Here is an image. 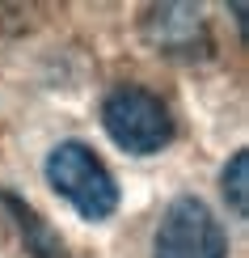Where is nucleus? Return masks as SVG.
I'll return each instance as SVG.
<instances>
[{
    "label": "nucleus",
    "mask_w": 249,
    "mask_h": 258,
    "mask_svg": "<svg viewBox=\"0 0 249 258\" xmlns=\"http://www.w3.org/2000/svg\"><path fill=\"white\" fill-rule=\"evenodd\" d=\"M42 174H47V186L80 220L97 224L118 212V182L85 140H59L42 161Z\"/></svg>",
    "instance_id": "nucleus-1"
},
{
    "label": "nucleus",
    "mask_w": 249,
    "mask_h": 258,
    "mask_svg": "<svg viewBox=\"0 0 249 258\" xmlns=\"http://www.w3.org/2000/svg\"><path fill=\"white\" fill-rule=\"evenodd\" d=\"M102 127L123 153L131 157H156L160 148L173 144V114L160 93L144 85H114L102 98Z\"/></svg>",
    "instance_id": "nucleus-2"
},
{
    "label": "nucleus",
    "mask_w": 249,
    "mask_h": 258,
    "mask_svg": "<svg viewBox=\"0 0 249 258\" xmlns=\"http://www.w3.org/2000/svg\"><path fill=\"white\" fill-rule=\"evenodd\" d=\"M152 258H228V233L199 195H178L156 220Z\"/></svg>",
    "instance_id": "nucleus-3"
},
{
    "label": "nucleus",
    "mask_w": 249,
    "mask_h": 258,
    "mask_svg": "<svg viewBox=\"0 0 249 258\" xmlns=\"http://www.w3.org/2000/svg\"><path fill=\"white\" fill-rule=\"evenodd\" d=\"M139 38L169 59H207L211 55V26L199 5H148L139 13Z\"/></svg>",
    "instance_id": "nucleus-4"
},
{
    "label": "nucleus",
    "mask_w": 249,
    "mask_h": 258,
    "mask_svg": "<svg viewBox=\"0 0 249 258\" xmlns=\"http://www.w3.org/2000/svg\"><path fill=\"white\" fill-rule=\"evenodd\" d=\"M0 233L21 258H72L63 233L13 186H0Z\"/></svg>",
    "instance_id": "nucleus-5"
},
{
    "label": "nucleus",
    "mask_w": 249,
    "mask_h": 258,
    "mask_svg": "<svg viewBox=\"0 0 249 258\" xmlns=\"http://www.w3.org/2000/svg\"><path fill=\"white\" fill-rule=\"evenodd\" d=\"M220 195L228 203V212L236 220L249 216V148H236V153L224 161L220 169Z\"/></svg>",
    "instance_id": "nucleus-6"
},
{
    "label": "nucleus",
    "mask_w": 249,
    "mask_h": 258,
    "mask_svg": "<svg viewBox=\"0 0 249 258\" xmlns=\"http://www.w3.org/2000/svg\"><path fill=\"white\" fill-rule=\"evenodd\" d=\"M228 9H232V21H236V30L245 34V5H228Z\"/></svg>",
    "instance_id": "nucleus-7"
}]
</instances>
